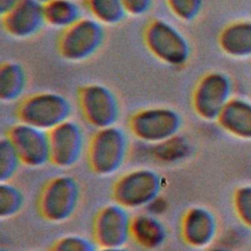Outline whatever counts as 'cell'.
<instances>
[{
    "label": "cell",
    "instance_id": "cell-22",
    "mask_svg": "<svg viewBox=\"0 0 251 251\" xmlns=\"http://www.w3.org/2000/svg\"><path fill=\"white\" fill-rule=\"evenodd\" d=\"M25 204V196L21 189L10 181L0 184V218L10 219L21 212Z\"/></svg>",
    "mask_w": 251,
    "mask_h": 251
},
{
    "label": "cell",
    "instance_id": "cell-28",
    "mask_svg": "<svg viewBox=\"0 0 251 251\" xmlns=\"http://www.w3.org/2000/svg\"><path fill=\"white\" fill-rule=\"evenodd\" d=\"M21 0H0V15L1 17L8 14L14 9Z\"/></svg>",
    "mask_w": 251,
    "mask_h": 251
},
{
    "label": "cell",
    "instance_id": "cell-33",
    "mask_svg": "<svg viewBox=\"0 0 251 251\" xmlns=\"http://www.w3.org/2000/svg\"><path fill=\"white\" fill-rule=\"evenodd\" d=\"M36 251H37V250H36Z\"/></svg>",
    "mask_w": 251,
    "mask_h": 251
},
{
    "label": "cell",
    "instance_id": "cell-7",
    "mask_svg": "<svg viewBox=\"0 0 251 251\" xmlns=\"http://www.w3.org/2000/svg\"><path fill=\"white\" fill-rule=\"evenodd\" d=\"M80 199V187L71 176H59L50 179L42 188L38 199V211L48 222L68 221L75 212Z\"/></svg>",
    "mask_w": 251,
    "mask_h": 251
},
{
    "label": "cell",
    "instance_id": "cell-4",
    "mask_svg": "<svg viewBox=\"0 0 251 251\" xmlns=\"http://www.w3.org/2000/svg\"><path fill=\"white\" fill-rule=\"evenodd\" d=\"M181 126V115L176 109L165 106L140 109L128 120L131 134L149 145H155L178 134Z\"/></svg>",
    "mask_w": 251,
    "mask_h": 251
},
{
    "label": "cell",
    "instance_id": "cell-6",
    "mask_svg": "<svg viewBox=\"0 0 251 251\" xmlns=\"http://www.w3.org/2000/svg\"><path fill=\"white\" fill-rule=\"evenodd\" d=\"M164 187V178L151 169H136L126 172L115 182L112 194L114 201L126 209L148 207Z\"/></svg>",
    "mask_w": 251,
    "mask_h": 251
},
{
    "label": "cell",
    "instance_id": "cell-31",
    "mask_svg": "<svg viewBox=\"0 0 251 251\" xmlns=\"http://www.w3.org/2000/svg\"><path fill=\"white\" fill-rule=\"evenodd\" d=\"M36 1H38V2H40V3H42V4H45V3H47V2L50 1V0H36Z\"/></svg>",
    "mask_w": 251,
    "mask_h": 251
},
{
    "label": "cell",
    "instance_id": "cell-9",
    "mask_svg": "<svg viewBox=\"0 0 251 251\" xmlns=\"http://www.w3.org/2000/svg\"><path fill=\"white\" fill-rule=\"evenodd\" d=\"M232 81L221 71L205 74L195 84L191 104L194 112L206 121H217L232 96Z\"/></svg>",
    "mask_w": 251,
    "mask_h": 251
},
{
    "label": "cell",
    "instance_id": "cell-29",
    "mask_svg": "<svg viewBox=\"0 0 251 251\" xmlns=\"http://www.w3.org/2000/svg\"><path fill=\"white\" fill-rule=\"evenodd\" d=\"M97 251H129L125 246L123 247H99Z\"/></svg>",
    "mask_w": 251,
    "mask_h": 251
},
{
    "label": "cell",
    "instance_id": "cell-3",
    "mask_svg": "<svg viewBox=\"0 0 251 251\" xmlns=\"http://www.w3.org/2000/svg\"><path fill=\"white\" fill-rule=\"evenodd\" d=\"M73 108L70 100L62 93L39 91L23 98L17 108L20 122L50 131L72 119Z\"/></svg>",
    "mask_w": 251,
    "mask_h": 251
},
{
    "label": "cell",
    "instance_id": "cell-14",
    "mask_svg": "<svg viewBox=\"0 0 251 251\" xmlns=\"http://www.w3.org/2000/svg\"><path fill=\"white\" fill-rule=\"evenodd\" d=\"M216 232V219L206 208L193 207L183 215L180 223V234L187 245L204 248L213 241Z\"/></svg>",
    "mask_w": 251,
    "mask_h": 251
},
{
    "label": "cell",
    "instance_id": "cell-32",
    "mask_svg": "<svg viewBox=\"0 0 251 251\" xmlns=\"http://www.w3.org/2000/svg\"><path fill=\"white\" fill-rule=\"evenodd\" d=\"M1 251H9L8 249H5V248H1Z\"/></svg>",
    "mask_w": 251,
    "mask_h": 251
},
{
    "label": "cell",
    "instance_id": "cell-17",
    "mask_svg": "<svg viewBox=\"0 0 251 251\" xmlns=\"http://www.w3.org/2000/svg\"><path fill=\"white\" fill-rule=\"evenodd\" d=\"M166 226L156 215L151 213L138 214L131 219L130 236L136 244L145 249H156L167 239Z\"/></svg>",
    "mask_w": 251,
    "mask_h": 251
},
{
    "label": "cell",
    "instance_id": "cell-2",
    "mask_svg": "<svg viewBox=\"0 0 251 251\" xmlns=\"http://www.w3.org/2000/svg\"><path fill=\"white\" fill-rule=\"evenodd\" d=\"M127 153V135L117 125L96 129L86 147L90 169L102 176L116 174L125 164Z\"/></svg>",
    "mask_w": 251,
    "mask_h": 251
},
{
    "label": "cell",
    "instance_id": "cell-10",
    "mask_svg": "<svg viewBox=\"0 0 251 251\" xmlns=\"http://www.w3.org/2000/svg\"><path fill=\"white\" fill-rule=\"evenodd\" d=\"M128 209L117 202L104 206L93 221V239L99 247H123L131 238Z\"/></svg>",
    "mask_w": 251,
    "mask_h": 251
},
{
    "label": "cell",
    "instance_id": "cell-18",
    "mask_svg": "<svg viewBox=\"0 0 251 251\" xmlns=\"http://www.w3.org/2000/svg\"><path fill=\"white\" fill-rule=\"evenodd\" d=\"M27 85V75L24 66L13 60H7L0 67V100L13 103L20 100Z\"/></svg>",
    "mask_w": 251,
    "mask_h": 251
},
{
    "label": "cell",
    "instance_id": "cell-23",
    "mask_svg": "<svg viewBox=\"0 0 251 251\" xmlns=\"http://www.w3.org/2000/svg\"><path fill=\"white\" fill-rule=\"evenodd\" d=\"M22 161L7 135L0 140V182L10 181L17 174Z\"/></svg>",
    "mask_w": 251,
    "mask_h": 251
},
{
    "label": "cell",
    "instance_id": "cell-20",
    "mask_svg": "<svg viewBox=\"0 0 251 251\" xmlns=\"http://www.w3.org/2000/svg\"><path fill=\"white\" fill-rule=\"evenodd\" d=\"M89 16L105 25L121 24L127 16L122 0H83Z\"/></svg>",
    "mask_w": 251,
    "mask_h": 251
},
{
    "label": "cell",
    "instance_id": "cell-5",
    "mask_svg": "<svg viewBox=\"0 0 251 251\" xmlns=\"http://www.w3.org/2000/svg\"><path fill=\"white\" fill-rule=\"evenodd\" d=\"M104 40V25L90 16H83L75 24L62 31L57 49L65 61L81 63L95 55Z\"/></svg>",
    "mask_w": 251,
    "mask_h": 251
},
{
    "label": "cell",
    "instance_id": "cell-13",
    "mask_svg": "<svg viewBox=\"0 0 251 251\" xmlns=\"http://www.w3.org/2000/svg\"><path fill=\"white\" fill-rule=\"evenodd\" d=\"M2 27L12 38L26 40L37 35L46 25L44 6L36 0H21L1 17Z\"/></svg>",
    "mask_w": 251,
    "mask_h": 251
},
{
    "label": "cell",
    "instance_id": "cell-11",
    "mask_svg": "<svg viewBox=\"0 0 251 251\" xmlns=\"http://www.w3.org/2000/svg\"><path fill=\"white\" fill-rule=\"evenodd\" d=\"M50 163L59 168H71L85 150V135L81 126L70 119L48 131Z\"/></svg>",
    "mask_w": 251,
    "mask_h": 251
},
{
    "label": "cell",
    "instance_id": "cell-19",
    "mask_svg": "<svg viewBox=\"0 0 251 251\" xmlns=\"http://www.w3.org/2000/svg\"><path fill=\"white\" fill-rule=\"evenodd\" d=\"M43 6L46 25L62 31L83 17L78 0H50Z\"/></svg>",
    "mask_w": 251,
    "mask_h": 251
},
{
    "label": "cell",
    "instance_id": "cell-8",
    "mask_svg": "<svg viewBox=\"0 0 251 251\" xmlns=\"http://www.w3.org/2000/svg\"><path fill=\"white\" fill-rule=\"evenodd\" d=\"M77 105L84 121L96 129L115 126L120 118V102L106 85L90 82L77 91Z\"/></svg>",
    "mask_w": 251,
    "mask_h": 251
},
{
    "label": "cell",
    "instance_id": "cell-15",
    "mask_svg": "<svg viewBox=\"0 0 251 251\" xmlns=\"http://www.w3.org/2000/svg\"><path fill=\"white\" fill-rule=\"evenodd\" d=\"M218 42L221 50L231 58H251V20L226 25L220 32Z\"/></svg>",
    "mask_w": 251,
    "mask_h": 251
},
{
    "label": "cell",
    "instance_id": "cell-12",
    "mask_svg": "<svg viewBox=\"0 0 251 251\" xmlns=\"http://www.w3.org/2000/svg\"><path fill=\"white\" fill-rule=\"evenodd\" d=\"M6 135L25 166L38 168L50 163L47 131L19 121L10 126Z\"/></svg>",
    "mask_w": 251,
    "mask_h": 251
},
{
    "label": "cell",
    "instance_id": "cell-26",
    "mask_svg": "<svg viewBox=\"0 0 251 251\" xmlns=\"http://www.w3.org/2000/svg\"><path fill=\"white\" fill-rule=\"evenodd\" d=\"M128 16L141 17L146 15L152 8L153 0H122Z\"/></svg>",
    "mask_w": 251,
    "mask_h": 251
},
{
    "label": "cell",
    "instance_id": "cell-25",
    "mask_svg": "<svg viewBox=\"0 0 251 251\" xmlns=\"http://www.w3.org/2000/svg\"><path fill=\"white\" fill-rule=\"evenodd\" d=\"M94 239L81 234H67L56 240L50 251H97Z\"/></svg>",
    "mask_w": 251,
    "mask_h": 251
},
{
    "label": "cell",
    "instance_id": "cell-1",
    "mask_svg": "<svg viewBox=\"0 0 251 251\" xmlns=\"http://www.w3.org/2000/svg\"><path fill=\"white\" fill-rule=\"evenodd\" d=\"M143 42L150 54L161 63L180 68L191 56L187 37L175 25L161 18L148 22L143 30Z\"/></svg>",
    "mask_w": 251,
    "mask_h": 251
},
{
    "label": "cell",
    "instance_id": "cell-27",
    "mask_svg": "<svg viewBox=\"0 0 251 251\" xmlns=\"http://www.w3.org/2000/svg\"><path fill=\"white\" fill-rule=\"evenodd\" d=\"M238 210L240 214L245 213L246 219L251 221V191L247 190V195L242 192L238 195Z\"/></svg>",
    "mask_w": 251,
    "mask_h": 251
},
{
    "label": "cell",
    "instance_id": "cell-24",
    "mask_svg": "<svg viewBox=\"0 0 251 251\" xmlns=\"http://www.w3.org/2000/svg\"><path fill=\"white\" fill-rule=\"evenodd\" d=\"M165 3L177 20L190 23L199 17L204 0H165Z\"/></svg>",
    "mask_w": 251,
    "mask_h": 251
},
{
    "label": "cell",
    "instance_id": "cell-30",
    "mask_svg": "<svg viewBox=\"0 0 251 251\" xmlns=\"http://www.w3.org/2000/svg\"><path fill=\"white\" fill-rule=\"evenodd\" d=\"M207 251H228V250H226V249H223V248H212V249H209Z\"/></svg>",
    "mask_w": 251,
    "mask_h": 251
},
{
    "label": "cell",
    "instance_id": "cell-16",
    "mask_svg": "<svg viewBox=\"0 0 251 251\" xmlns=\"http://www.w3.org/2000/svg\"><path fill=\"white\" fill-rule=\"evenodd\" d=\"M217 121L228 133L241 138H251V101L232 97Z\"/></svg>",
    "mask_w": 251,
    "mask_h": 251
},
{
    "label": "cell",
    "instance_id": "cell-21",
    "mask_svg": "<svg viewBox=\"0 0 251 251\" xmlns=\"http://www.w3.org/2000/svg\"><path fill=\"white\" fill-rule=\"evenodd\" d=\"M188 140L179 133L155 145H152V154L155 159L163 163H176L184 160L190 153Z\"/></svg>",
    "mask_w": 251,
    "mask_h": 251
}]
</instances>
